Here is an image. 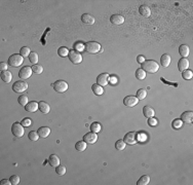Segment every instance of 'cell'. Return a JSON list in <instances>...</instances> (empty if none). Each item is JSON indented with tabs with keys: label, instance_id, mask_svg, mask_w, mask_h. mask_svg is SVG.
Instances as JSON below:
<instances>
[{
	"label": "cell",
	"instance_id": "1",
	"mask_svg": "<svg viewBox=\"0 0 193 185\" xmlns=\"http://www.w3.org/2000/svg\"><path fill=\"white\" fill-rule=\"evenodd\" d=\"M142 65V69L145 72H148V73H156L159 69V65L153 60H145L144 63L141 64Z\"/></svg>",
	"mask_w": 193,
	"mask_h": 185
},
{
	"label": "cell",
	"instance_id": "2",
	"mask_svg": "<svg viewBox=\"0 0 193 185\" xmlns=\"http://www.w3.org/2000/svg\"><path fill=\"white\" fill-rule=\"evenodd\" d=\"M84 50L86 52L89 54H96V52H101V47L100 43L96 42V41H89L87 43H85L84 45Z\"/></svg>",
	"mask_w": 193,
	"mask_h": 185
},
{
	"label": "cell",
	"instance_id": "3",
	"mask_svg": "<svg viewBox=\"0 0 193 185\" xmlns=\"http://www.w3.org/2000/svg\"><path fill=\"white\" fill-rule=\"evenodd\" d=\"M24 62V57L21 56V55H12V56L9 57V59H8V64H9L12 67H20V66L23 64Z\"/></svg>",
	"mask_w": 193,
	"mask_h": 185
},
{
	"label": "cell",
	"instance_id": "4",
	"mask_svg": "<svg viewBox=\"0 0 193 185\" xmlns=\"http://www.w3.org/2000/svg\"><path fill=\"white\" fill-rule=\"evenodd\" d=\"M123 141L126 142V144L135 145L138 142V133H136V132H129V133L126 134Z\"/></svg>",
	"mask_w": 193,
	"mask_h": 185
},
{
	"label": "cell",
	"instance_id": "5",
	"mask_svg": "<svg viewBox=\"0 0 193 185\" xmlns=\"http://www.w3.org/2000/svg\"><path fill=\"white\" fill-rule=\"evenodd\" d=\"M69 60L72 62L73 64L77 65V64H80L82 62V56L80 55V52H78L77 50H70L69 52Z\"/></svg>",
	"mask_w": 193,
	"mask_h": 185
},
{
	"label": "cell",
	"instance_id": "6",
	"mask_svg": "<svg viewBox=\"0 0 193 185\" xmlns=\"http://www.w3.org/2000/svg\"><path fill=\"white\" fill-rule=\"evenodd\" d=\"M12 90L15 92H24L28 90V83L23 80L16 81L12 85Z\"/></svg>",
	"mask_w": 193,
	"mask_h": 185
},
{
	"label": "cell",
	"instance_id": "7",
	"mask_svg": "<svg viewBox=\"0 0 193 185\" xmlns=\"http://www.w3.org/2000/svg\"><path fill=\"white\" fill-rule=\"evenodd\" d=\"M12 133L14 134L16 137H23L24 136V125L22 123L15 122L12 127Z\"/></svg>",
	"mask_w": 193,
	"mask_h": 185
},
{
	"label": "cell",
	"instance_id": "8",
	"mask_svg": "<svg viewBox=\"0 0 193 185\" xmlns=\"http://www.w3.org/2000/svg\"><path fill=\"white\" fill-rule=\"evenodd\" d=\"M52 87L57 92H65L68 90V83L64 80H57Z\"/></svg>",
	"mask_w": 193,
	"mask_h": 185
},
{
	"label": "cell",
	"instance_id": "9",
	"mask_svg": "<svg viewBox=\"0 0 193 185\" xmlns=\"http://www.w3.org/2000/svg\"><path fill=\"white\" fill-rule=\"evenodd\" d=\"M32 67H29V66H24L23 68H21L19 72V77L21 79H28L30 78L32 75Z\"/></svg>",
	"mask_w": 193,
	"mask_h": 185
},
{
	"label": "cell",
	"instance_id": "10",
	"mask_svg": "<svg viewBox=\"0 0 193 185\" xmlns=\"http://www.w3.org/2000/svg\"><path fill=\"white\" fill-rule=\"evenodd\" d=\"M139 103V99L135 96H128L124 98L123 100V104L126 107H134Z\"/></svg>",
	"mask_w": 193,
	"mask_h": 185
},
{
	"label": "cell",
	"instance_id": "11",
	"mask_svg": "<svg viewBox=\"0 0 193 185\" xmlns=\"http://www.w3.org/2000/svg\"><path fill=\"white\" fill-rule=\"evenodd\" d=\"M96 140H98V135L96 133H93V132H89L83 136V141L89 143V144H94L96 142Z\"/></svg>",
	"mask_w": 193,
	"mask_h": 185
},
{
	"label": "cell",
	"instance_id": "12",
	"mask_svg": "<svg viewBox=\"0 0 193 185\" xmlns=\"http://www.w3.org/2000/svg\"><path fill=\"white\" fill-rule=\"evenodd\" d=\"M109 82V75L107 73H102L96 77V83L101 87H105Z\"/></svg>",
	"mask_w": 193,
	"mask_h": 185
},
{
	"label": "cell",
	"instance_id": "13",
	"mask_svg": "<svg viewBox=\"0 0 193 185\" xmlns=\"http://www.w3.org/2000/svg\"><path fill=\"white\" fill-rule=\"evenodd\" d=\"M110 22L113 25L119 26L124 23V17L120 15H111V17H110Z\"/></svg>",
	"mask_w": 193,
	"mask_h": 185
},
{
	"label": "cell",
	"instance_id": "14",
	"mask_svg": "<svg viewBox=\"0 0 193 185\" xmlns=\"http://www.w3.org/2000/svg\"><path fill=\"white\" fill-rule=\"evenodd\" d=\"M81 21H82V23L86 24V25H94V24H95V22H96V20L91 15L83 14L82 15H81Z\"/></svg>",
	"mask_w": 193,
	"mask_h": 185
},
{
	"label": "cell",
	"instance_id": "15",
	"mask_svg": "<svg viewBox=\"0 0 193 185\" xmlns=\"http://www.w3.org/2000/svg\"><path fill=\"white\" fill-rule=\"evenodd\" d=\"M181 120L185 123H191L193 122V113L191 111H185L182 113Z\"/></svg>",
	"mask_w": 193,
	"mask_h": 185
},
{
	"label": "cell",
	"instance_id": "16",
	"mask_svg": "<svg viewBox=\"0 0 193 185\" xmlns=\"http://www.w3.org/2000/svg\"><path fill=\"white\" fill-rule=\"evenodd\" d=\"M48 164L52 167H54V168H57L58 166H60V158H59V156L56 155V154H52L48 157Z\"/></svg>",
	"mask_w": 193,
	"mask_h": 185
},
{
	"label": "cell",
	"instance_id": "17",
	"mask_svg": "<svg viewBox=\"0 0 193 185\" xmlns=\"http://www.w3.org/2000/svg\"><path fill=\"white\" fill-rule=\"evenodd\" d=\"M171 62H172V58H171L170 55L164 54V55H162V56H161V58H160V64L162 65V67L168 68V66L171 65Z\"/></svg>",
	"mask_w": 193,
	"mask_h": 185
},
{
	"label": "cell",
	"instance_id": "18",
	"mask_svg": "<svg viewBox=\"0 0 193 185\" xmlns=\"http://www.w3.org/2000/svg\"><path fill=\"white\" fill-rule=\"evenodd\" d=\"M188 67H189V61L186 58H183L179 61L178 63V68H179V71L183 72L184 70H187Z\"/></svg>",
	"mask_w": 193,
	"mask_h": 185
},
{
	"label": "cell",
	"instance_id": "19",
	"mask_svg": "<svg viewBox=\"0 0 193 185\" xmlns=\"http://www.w3.org/2000/svg\"><path fill=\"white\" fill-rule=\"evenodd\" d=\"M139 12L141 14V15H143L145 17H149L151 15V9L149 6L147 5H141L139 7Z\"/></svg>",
	"mask_w": 193,
	"mask_h": 185
},
{
	"label": "cell",
	"instance_id": "20",
	"mask_svg": "<svg viewBox=\"0 0 193 185\" xmlns=\"http://www.w3.org/2000/svg\"><path fill=\"white\" fill-rule=\"evenodd\" d=\"M189 52H190L189 46L186 45V44L180 45V47H179V54L181 55L183 58H187V57L189 56Z\"/></svg>",
	"mask_w": 193,
	"mask_h": 185
},
{
	"label": "cell",
	"instance_id": "21",
	"mask_svg": "<svg viewBox=\"0 0 193 185\" xmlns=\"http://www.w3.org/2000/svg\"><path fill=\"white\" fill-rule=\"evenodd\" d=\"M38 107H39V110H40V111L42 112L43 114H47L48 112L50 111L49 105H48L46 102H44V101H41V102H39L38 103Z\"/></svg>",
	"mask_w": 193,
	"mask_h": 185
},
{
	"label": "cell",
	"instance_id": "22",
	"mask_svg": "<svg viewBox=\"0 0 193 185\" xmlns=\"http://www.w3.org/2000/svg\"><path fill=\"white\" fill-rule=\"evenodd\" d=\"M1 79L5 83H9L10 81H12V72H9L8 70H6V71H2L1 72Z\"/></svg>",
	"mask_w": 193,
	"mask_h": 185
},
{
	"label": "cell",
	"instance_id": "23",
	"mask_svg": "<svg viewBox=\"0 0 193 185\" xmlns=\"http://www.w3.org/2000/svg\"><path fill=\"white\" fill-rule=\"evenodd\" d=\"M38 134L40 138H47L50 134V129L47 127H41L38 129Z\"/></svg>",
	"mask_w": 193,
	"mask_h": 185
},
{
	"label": "cell",
	"instance_id": "24",
	"mask_svg": "<svg viewBox=\"0 0 193 185\" xmlns=\"http://www.w3.org/2000/svg\"><path fill=\"white\" fill-rule=\"evenodd\" d=\"M143 114L145 117H153L155 115V111L153 108H151L150 106H145L143 108Z\"/></svg>",
	"mask_w": 193,
	"mask_h": 185
},
{
	"label": "cell",
	"instance_id": "25",
	"mask_svg": "<svg viewBox=\"0 0 193 185\" xmlns=\"http://www.w3.org/2000/svg\"><path fill=\"white\" fill-rule=\"evenodd\" d=\"M38 108L39 107H38V103L37 102H29L25 106L26 111H28V112H35Z\"/></svg>",
	"mask_w": 193,
	"mask_h": 185
},
{
	"label": "cell",
	"instance_id": "26",
	"mask_svg": "<svg viewBox=\"0 0 193 185\" xmlns=\"http://www.w3.org/2000/svg\"><path fill=\"white\" fill-rule=\"evenodd\" d=\"M86 144L87 143L84 142V141H78L75 144V149L77 151H79V152H82V151H84L86 149Z\"/></svg>",
	"mask_w": 193,
	"mask_h": 185
},
{
	"label": "cell",
	"instance_id": "27",
	"mask_svg": "<svg viewBox=\"0 0 193 185\" xmlns=\"http://www.w3.org/2000/svg\"><path fill=\"white\" fill-rule=\"evenodd\" d=\"M150 182V177L148 175H143L137 182V185H147Z\"/></svg>",
	"mask_w": 193,
	"mask_h": 185
},
{
	"label": "cell",
	"instance_id": "28",
	"mask_svg": "<svg viewBox=\"0 0 193 185\" xmlns=\"http://www.w3.org/2000/svg\"><path fill=\"white\" fill-rule=\"evenodd\" d=\"M69 52H70V50H68L67 47H65V46H61V47L58 50L59 56L62 57V58H65V57L69 56Z\"/></svg>",
	"mask_w": 193,
	"mask_h": 185
},
{
	"label": "cell",
	"instance_id": "29",
	"mask_svg": "<svg viewBox=\"0 0 193 185\" xmlns=\"http://www.w3.org/2000/svg\"><path fill=\"white\" fill-rule=\"evenodd\" d=\"M91 90H93L94 94L96 95V96H100V95H102L103 92H104V90H103V87H101V85H99V84H93V87H91Z\"/></svg>",
	"mask_w": 193,
	"mask_h": 185
},
{
	"label": "cell",
	"instance_id": "30",
	"mask_svg": "<svg viewBox=\"0 0 193 185\" xmlns=\"http://www.w3.org/2000/svg\"><path fill=\"white\" fill-rule=\"evenodd\" d=\"M126 144L123 140H118L115 142V148L119 151L124 150V149H126Z\"/></svg>",
	"mask_w": 193,
	"mask_h": 185
},
{
	"label": "cell",
	"instance_id": "31",
	"mask_svg": "<svg viewBox=\"0 0 193 185\" xmlns=\"http://www.w3.org/2000/svg\"><path fill=\"white\" fill-rule=\"evenodd\" d=\"M29 61L31 62L32 64H34V65H36V64L38 63L39 57H38V55H37V52H31V54L29 55Z\"/></svg>",
	"mask_w": 193,
	"mask_h": 185
},
{
	"label": "cell",
	"instance_id": "32",
	"mask_svg": "<svg viewBox=\"0 0 193 185\" xmlns=\"http://www.w3.org/2000/svg\"><path fill=\"white\" fill-rule=\"evenodd\" d=\"M89 127H91V131L96 134H98L101 131V125L99 122H93L89 125Z\"/></svg>",
	"mask_w": 193,
	"mask_h": 185
},
{
	"label": "cell",
	"instance_id": "33",
	"mask_svg": "<svg viewBox=\"0 0 193 185\" xmlns=\"http://www.w3.org/2000/svg\"><path fill=\"white\" fill-rule=\"evenodd\" d=\"M136 77H137L138 79H140V80H143V79L146 78V72L144 71L143 69H138L137 71H136Z\"/></svg>",
	"mask_w": 193,
	"mask_h": 185
},
{
	"label": "cell",
	"instance_id": "34",
	"mask_svg": "<svg viewBox=\"0 0 193 185\" xmlns=\"http://www.w3.org/2000/svg\"><path fill=\"white\" fill-rule=\"evenodd\" d=\"M30 54H31V50H30V48L28 47V46H23V47L21 48V50H20V55L23 56L24 58H25V57H29Z\"/></svg>",
	"mask_w": 193,
	"mask_h": 185
},
{
	"label": "cell",
	"instance_id": "35",
	"mask_svg": "<svg viewBox=\"0 0 193 185\" xmlns=\"http://www.w3.org/2000/svg\"><path fill=\"white\" fill-rule=\"evenodd\" d=\"M193 76V73L191 70L187 69V70H184L183 72H182V77H183L185 80H188V79H191Z\"/></svg>",
	"mask_w": 193,
	"mask_h": 185
},
{
	"label": "cell",
	"instance_id": "36",
	"mask_svg": "<svg viewBox=\"0 0 193 185\" xmlns=\"http://www.w3.org/2000/svg\"><path fill=\"white\" fill-rule=\"evenodd\" d=\"M137 97L139 100H143V99H145L147 97V92H146V90H143V89H141V90H138V92H137Z\"/></svg>",
	"mask_w": 193,
	"mask_h": 185
},
{
	"label": "cell",
	"instance_id": "37",
	"mask_svg": "<svg viewBox=\"0 0 193 185\" xmlns=\"http://www.w3.org/2000/svg\"><path fill=\"white\" fill-rule=\"evenodd\" d=\"M17 100H19L20 105H22V106H26V105L29 103V102H28V101H29V100H28V97L25 96V95H22V96H20Z\"/></svg>",
	"mask_w": 193,
	"mask_h": 185
},
{
	"label": "cell",
	"instance_id": "38",
	"mask_svg": "<svg viewBox=\"0 0 193 185\" xmlns=\"http://www.w3.org/2000/svg\"><path fill=\"white\" fill-rule=\"evenodd\" d=\"M39 134H38V132H35V131H32V132H30L29 133V135H28V138L30 139L31 141H37L39 139Z\"/></svg>",
	"mask_w": 193,
	"mask_h": 185
},
{
	"label": "cell",
	"instance_id": "39",
	"mask_svg": "<svg viewBox=\"0 0 193 185\" xmlns=\"http://www.w3.org/2000/svg\"><path fill=\"white\" fill-rule=\"evenodd\" d=\"M32 71L34 72L35 74H41L43 72V67L41 65H33L32 67Z\"/></svg>",
	"mask_w": 193,
	"mask_h": 185
},
{
	"label": "cell",
	"instance_id": "40",
	"mask_svg": "<svg viewBox=\"0 0 193 185\" xmlns=\"http://www.w3.org/2000/svg\"><path fill=\"white\" fill-rule=\"evenodd\" d=\"M56 172L59 176H64L66 174V167L65 166H58L56 168Z\"/></svg>",
	"mask_w": 193,
	"mask_h": 185
},
{
	"label": "cell",
	"instance_id": "41",
	"mask_svg": "<svg viewBox=\"0 0 193 185\" xmlns=\"http://www.w3.org/2000/svg\"><path fill=\"white\" fill-rule=\"evenodd\" d=\"M182 125H183V122H182L181 119H179V118H177V119H175L174 122H173V127L176 130L181 129Z\"/></svg>",
	"mask_w": 193,
	"mask_h": 185
},
{
	"label": "cell",
	"instance_id": "42",
	"mask_svg": "<svg viewBox=\"0 0 193 185\" xmlns=\"http://www.w3.org/2000/svg\"><path fill=\"white\" fill-rule=\"evenodd\" d=\"M9 180H10V182H12V185H17L20 183V177L17 175H12Z\"/></svg>",
	"mask_w": 193,
	"mask_h": 185
},
{
	"label": "cell",
	"instance_id": "43",
	"mask_svg": "<svg viewBox=\"0 0 193 185\" xmlns=\"http://www.w3.org/2000/svg\"><path fill=\"white\" fill-rule=\"evenodd\" d=\"M21 123L24 125V127H30V125H32V120L30 119V118H24V119L22 120Z\"/></svg>",
	"mask_w": 193,
	"mask_h": 185
},
{
	"label": "cell",
	"instance_id": "44",
	"mask_svg": "<svg viewBox=\"0 0 193 185\" xmlns=\"http://www.w3.org/2000/svg\"><path fill=\"white\" fill-rule=\"evenodd\" d=\"M157 119L154 117H149L148 118V125H150V127H155V125H157Z\"/></svg>",
	"mask_w": 193,
	"mask_h": 185
},
{
	"label": "cell",
	"instance_id": "45",
	"mask_svg": "<svg viewBox=\"0 0 193 185\" xmlns=\"http://www.w3.org/2000/svg\"><path fill=\"white\" fill-rule=\"evenodd\" d=\"M0 70H1V72L2 71H6L7 70V64L6 63H0Z\"/></svg>",
	"mask_w": 193,
	"mask_h": 185
},
{
	"label": "cell",
	"instance_id": "46",
	"mask_svg": "<svg viewBox=\"0 0 193 185\" xmlns=\"http://www.w3.org/2000/svg\"><path fill=\"white\" fill-rule=\"evenodd\" d=\"M145 60H146V59H145L143 56H138V58H137V61H138V63H140V64L144 63V62H145Z\"/></svg>",
	"mask_w": 193,
	"mask_h": 185
},
{
	"label": "cell",
	"instance_id": "47",
	"mask_svg": "<svg viewBox=\"0 0 193 185\" xmlns=\"http://www.w3.org/2000/svg\"><path fill=\"white\" fill-rule=\"evenodd\" d=\"M1 184L2 185H12L10 180H7V179H4V180H1Z\"/></svg>",
	"mask_w": 193,
	"mask_h": 185
},
{
	"label": "cell",
	"instance_id": "48",
	"mask_svg": "<svg viewBox=\"0 0 193 185\" xmlns=\"http://www.w3.org/2000/svg\"><path fill=\"white\" fill-rule=\"evenodd\" d=\"M82 48H84V46L81 44L80 42H77V43L75 44V50H82Z\"/></svg>",
	"mask_w": 193,
	"mask_h": 185
},
{
	"label": "cell",
	"instance_id": "49",
	"mask_svg": "<svg viewBox=\"0 0 193 185\" xmlns=\"http://www.w3.org/2000/svg\"><path fill=\"white\" fill-rule=\"evenodd\" d=\"M161 79V81H163V82H165L166 84H173V85H175V87H178V83H172V82H168V81L165 80V79H163V78H160Z\"/></svg>",
	"mask_w": 193,
	"mask_h": 185
},
{
	"label": "cell",
	"instance_id": "50",
	"mask_svg": "<svg viewBox=\"0 0 193 185\" xmlns=\"http://www.w3.org/2000/svg\"><path fill=\"white\" fill-rule=\"evenodd\" d=\"M110 81H111L112 83H115L116 81H117V79H116L115 77H111V78H110Z\"/></svg>",
	"mask_w": 193,
	"mask_h": 185
}]
</instances>
